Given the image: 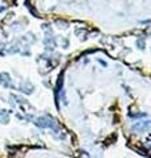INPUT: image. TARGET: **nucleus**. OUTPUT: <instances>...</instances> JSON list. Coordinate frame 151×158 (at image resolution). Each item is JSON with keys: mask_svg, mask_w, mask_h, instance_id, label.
<instances>
[{"mask_svg": "<svg viewBox=\"0 0 151 158\" xmlns=\"http://www.w3.org/2000/svg\"><path fill=\"white\" fill-rule=\"evenodd\" d=\"M35 125L41 126V128H51L55 129V121L50 117H38L35 121Z\"/></svg>", "mask_w": 151, "mask_h": 158, "instance_id": "nucleus-1", "label": "nucleus"}]
</instances>
